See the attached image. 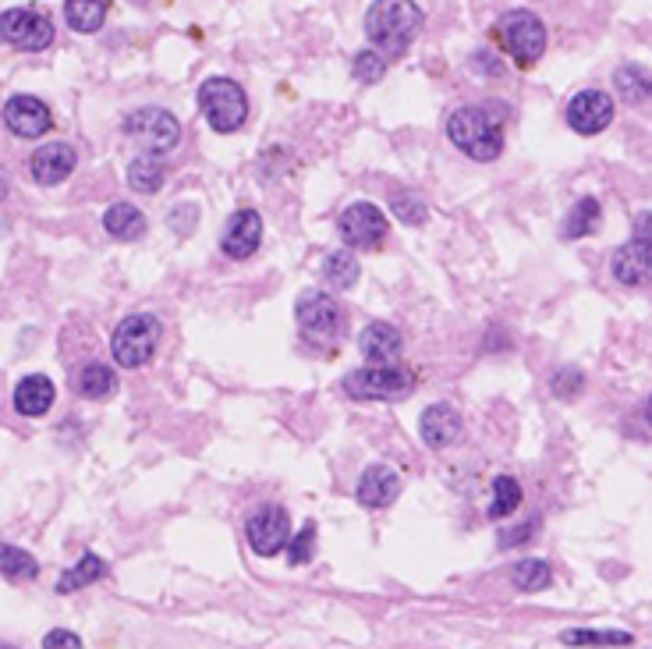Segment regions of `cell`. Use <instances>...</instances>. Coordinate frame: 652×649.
Here are the masks:
<instances>
[{"instance_id": "6da1fadb", "label": "cell", "mask_w": 652, "mask_h": 649, "mask_svg": "<svg viewBox=\"0 0 652 649\" xmlns=\"http://www.w3.org/2000/svg\"><path fill=\"white\" fill-rule=\"evenodd\" d=\"M422 29V8L416 0H376L365 14V36L390 57H401Z\"/></svg>"}, {"instance_id": "7a4b0ae2", "label": "cell", "mask_w": 652, "mask_h": 649, "mask_svg": "<svg viewBox=\"0 0 652 649\" xmlns=\"http://www.w3.org/2000/svg\"><path fill=\"white\" fill-rule=\"evenodd\" d=\"M447 135L454 146L472 156V161H479V164H493L497 156L504 153V132H500V124L493 121L486 110L479 107H461L451 114L447 121Z\"/></svg>"}, {"instance_id": "3957f363", "label": "cell", "mask_w": 652, "mask_h": 649, "mask_svg": "<svg viewBox=\"0 0 652 649\" xmlns=\"http://www.w3.org/2000/svg\"><path fill=\"white\" fill-rule=\"evenodd\" d=\"M199 110L202 118L210 121V129L217 132H237L248 118V100L245 89L234 82V78L213 75L199 86Z\"/></svg>"}, {"instance_id": "277c9868", "label": "cell", "mask_w": 652, "mask_h": 649, "mask_svg": "<svg viewBox=\"0 0 652 649\" xmlns=\"http://www.w3.org/2000/svg\"><path fill=\"white\" fill-rule=\"evenodd\" d=\"M156 344H161V320L150 312H132L114 327V338H110V352L114 362L124 370H139L153 359Z\"/></svg>"}, {"instance_id": "5b68a950", "label": "cell", "mask_w": 652, "mask_h": 649, "mask_svg": "<svg viewBox=\"0 0 652 649\" xmlns=\"http://www.w3.org/2000/svg\"><path fill=\"white\" fill-rule=\"evenodd\" d=\"M497 40L504 43V51L511 54L515 65L521 68H532L539 57L546 51V29L543 22L535 19L532 11H507L504 19L497 22Z\"/></svg>"}, {"instance_id": "8992f818", "label": "cell", "mask_w": 652, "mask_h": 649, "mask_svg": "<svg viewBox=\"0 0 652 649\" xmlns=\"http://www.w3.org/2000/svg\"><path fill=\"white\" fill-rule=\"evenodd\" d=\"M124 132H129L135 146H142L150 156H164L181 142V124L164 107L135 110V114H129V121H124Z\"/></svg>"}, {"instance_id": "52a82bcc", "label": "cell", "mask_w": 652, "mask_h": 649, "mask_svg": "<svg viewBox=\"0 0 652 649\" xmlns=\"http://www.w3.org/2000/svg\"><path fill=\"white\" fill-rule=\"evenodd\" d=\"M411 391V376L397 366H369L344 376V394L358 402H379V398H401Z\"/></svg>"}, {"instance_id": "ba28073f", "label": "cell", "mask_w": 652, "mask_h": 649, "mask_svg": "<svg viewBox=\"0 0 652 649\" xmlns=\"http://www.w3.org/2000/svg\"><path fill=\"white\" fill-rule=\"evenodd\" d=\"M0 29H4V40L11 46H19V51H29V54L46 51V46L54 43V22L43 8H11L4 11Z\"/></svg>"}, {"instance_id": "9c48e42d", "label": "cell", "mask_w": 652, "mask_h": 649, "mask_svg": "<svg viewBox=\"0 0 652 649\" xmlns=\"http://www.w3.org/2000/svg\"><path fill=\"white\" fill-rule=\"evenodd\" d=\"M295 320L312 344H327L341 334V309L323 292H306L295 306Z\"/></svg>"}, {"instance_id": "30bf717a", "label": "cell", "mask_w": 652, "mask_h": 649, "mask_svg": "<svg viewBox=\"0 0 652 649\" xmlns=\"http://www.w3.org/2000/svg\"><path fill=\"white\" fill-rule=\"evenodd\" d=\"M245 536H248V547L259 553V558H274L284 547L291 543V521H288V512L277 508V504H266L256 515L248 518L245 526Z\"/></svg>"}, {"instance_id": "8fae6325", "label": "cell", "mask_w": 652, "mask_h": 649, "mask_svg": "<svg viewBox=\"0 0 652 649\" xmlns=\"http://www.w3.org/2000/svg\"><path fill=\"white\" fill-rule=\"evenodd\" d=\"M341 239L352 249H379L387 239V217L373 202H352L341 213Z\"/></svg>"}, {"instance_id": "7c38bea8", "label": "cell", "mask_w": 652, "mask_h": 649, "mask_svg": "<svg viewBox=\"0 0 652 649\" xmlns=\"http://www.w3.org/2000/svg\"><path fill=\"white\" fill-rule=\"evenodd\" d=\"M614 121V100L603 89H582L567 103V124L578 135H599Z\"/></svg>"}, {"instance_id": "4fadbf2b", "label": "cell", "mask_w": 652, "mask_h": 649, "mask_svg": "<svg viewBox=\"0 0 652 649\" xmlns=\"http://www.w3.org/2000/svg\"><path fill=\"white\" fill-rule=\"evenodd\" d=\"M610 271L614 280L625 284V288H645V284H652V242L631 234V242L614 252Z\"/></svg>"}, {"instance_id": "5bb4252c", "label": "cell", "mask_w": 652, "mask_h": 649, "mask_svg": "<svg viewBox=\"0 0 652 649\" xmlns=\"http://www.w3.org/2000/svg\"><path fill=\"white\" fill-rule=\"evenodd\" d=\"M4 121L19 139H40L54 129L51 110H46V103L36 97H11L4 107Z\"/></svg>"}, {"instance_id": "9a60e30c", "label": "cell", "mask_w": 652, "mask_h": 649, "mask_svg": "<svg viewBox=\"0 0 652 649\" xmlns=\"http://www.w3.org/2000/svg\"><path fill=\"white\" fill-rule=\"evenodd\" d=\"M259 242H263V217L256 210H237L228 220L220 249H224L231 260H248L252 252L259 249Z\"/></svg>"}, {"instance_id": "2e32d148", "label": "cell", "mask_w": 652, "mask_h": 649, "mask_svg": "<svg viewBox=\"0 0 652 649\" xmlns=\"http://www.w3.org/2000/svg\"><path fill=\"white\" fill-rule=\"evenodd\" d=\"M422 440L433 451H443V448H451L461 440V433H465V422H461L457 416V408L447 405V402H436V405H429L426 408V416H422Z\"/></svg>"}, {"instance_id": "e0dca14e", "label": "cell", "mask_w": 652, "mask_h": 649, "mask_svg": "<svg viewBox=\"0 0 652 649\" xmlns=\"http://www.w3.org/2000/svg\"><path fill=\"white\" fill-rule=\"evenodd\" d=\"M75 164H78V156H75V150L68 146V142H51V146H43V150H36L33 153V178L40 182V185H60L65 178H71V170H75Z\"/></svg>"}, {"instance_id": "ac0fdd59", "label": "cell", "mask_w": 652, "mask_h": 649, "mask_svg": "<svg viewBox=\"0 0 652 649\" xmlns=\"http://www.w3.org/2000/svg\"><path fill=\"white\" fill-rule=\"evenodd\" d=\"M401 494V480H397V472L387 465H373L362 472L358 480V504L362 508H390Z\"/></svg>"}, {"instance_id": "d6986e66", "label": "cell", "mask_w": 652, "mask_h": 649, "mask_svg": "<svg viewBox=\"0 0 652 649\" xmlns=\"http://www.w3.org/2000/svg\"><path fill=\"white\" fill-rule=\"evenodd\" d=\"M401 334H397V327L384 323V320H373L369 327L362 330L358 348L362 355L373 362V366H390V362L401 355Z\"/></svg>"}, {"instance_id": "ffe728a7", "label": "cell", "mask_w": 652, "mask_h": 649, "mask_svg": "<svg viewBox=\"0 0 652 649\" xmlns=\"http://www.w3.org/2000/svg\"><path fill=\"white\" fill-rule=\"evenodd\" d=\"M54 405V384H51V376H43V373H33V376H25L19 387H14V408L22 411V416L29 419H40L46 416Z\"/></svg>"}, {"instance_id": "44dd1931", "label": "cell", "mask_w": 652, "mask_h": 649, "mask_svg": "<svg viewBox=\"0 0 652 649\" xmlns=\"http://www.w3.org/2000/svg\"><path fill=\"white\" fill-rule=\"evenodd\" d=\"M103 228H107L110 239L135 242V239L146 234V217H142V210H139V206H132V202H114L103 213Z\"/></svg>"}, {"instance_id": "7402d4cb", "label": "cell", "mask_w": 652, "mask_h": 649, "mask_svg": "<svg viewBox=\"0 0 652 649\" xmlns=\"http://www.w3.org/2000/svg\"><path fill=\"white\" fill-rule=\"evenodd\" d=\"M110 14V0H65V22L75 33H97Z\"/></svg>"}, {"instance_id": "603a6c76", "label": "cell", "mask_w": 652, "mask_h": 649, "mask_svg": "<svg viewBox=\"0 0 652 649\" xmlns=\"http://www.w3.org/2000/svg\"><path fill=\"white\" fill-rule=\"evenodd\" d=\"M599 220H603V210H599V202L593 196H585L578 199L575 206H571V213L564 220V228L561 234L567 242H575V239H585V234H593L599 228Z\"/></svg>"}, {"instance_id": "cb8c5ba5", "label": "cell", "mask_w": 652, "mask_h": 649, "mask_svg": "<svg viewBox=\"0 0 652 649\" xmlns=\"http://www.w3.org/2000/svg\"><path fill=\"white\" fill-rule=\"evenodd\" d=\"M614 89L620 92V100L645 103V100H652V75L639 65H625L614 72Z\"/></svg>"}, {"instance_id": "d4e9b609", "label": "cell", "mask_w": 652, "mask_h": 649, "mask_svg": "<svg viewBox=\"0 0 652 649\" xmlns=\"http://www.w3.org/2000/svg\"><path fill=\"white\" fill-rule=\"evenodd\" d=\"M164 178H167V167L161 156H139V161H132V167H129V185L135 193H146V196L161 193Z\"/></svg>"}, {"instance_id": "484cf974", "label": "cell", "mask_w": 652, "mask_h": 649, "mask_svg": "<svg viewBox=\"0 0 652 649\" xmlns=\"http://www.w3.org/2000/svg\"><path fill=\"white\" fill-rule=\"evenodd\" d=\"M103 575H107V564L97 558V553H82V558H78V564H71L68 572L60 575L57 593H78L82 585L97 582V579H103Z\"/></svg>"}, {"instance_id": "4316f807", "label": "cell", "mask_w": 652, "mask_h": 649, "mask_svg": "<svg viewBox=\"0 0 652 649\" xmlns=\"http://www.w3.org/2000/svg\"><path fill=\"white\" fill-rule=\"evenodd\" d=\"M511 582L518 585L521 593H539V590H546V585L553 582V572H550V564L546 561H539V558H524L511 568Z\"/></svg>"}, {"instance_id": "83f0119b", "label": "cell", "mask_w": 652, "mask_h": 649, "mask_svg": "<svg viewBox=\"0 0 652 649\" xmlns=\"http://www.w3.org/2000/svg\"><path fill=\"white\" fill-rule=\"evenodd\" d=\"M323 277L333 284V288H355L358 284V260L352 256V252H344V249H338V252H330V256L323 260Z\"/></svg>"}, {"instance_id": "f1b7e54d", "label": "cell", "mask_w": 652, "mask_h": 649, "mask_svg": "<svg viewBox=\"0 0 652 649\" xmlns=\"http://www.w3.org/2000/svg\"><path fill=\"white\" fill-rule=\"evenodd\" d=\"M521 504V483L511 476H497L493 480V504H489V518H511Z\"/></svg>"}, {"instance_id": "f546056e", "label": "cell", "mask_w": 652, "mask_h": 649, "mask_svg": "<svg viewBox=\"0 0 652 649\" xmlns=\"http://www.w3.org/2000/svg\"><path fill=\"white\" fill-rule=\"evenodd\" d=\"M564 646H631V631H596V628H571L561 636Z\"/></svg>"}, {"instance_id": "4dcf8cb0", "label": "cell", "mask_w": 652, "mask_h": 649, "mask_svg": "<svg viewBox=\"0 0 652 649\" xmlns=\"http://www.w3.org/2000/svg\"><path fill=\"white\" fill-rule=\"evenodd\" d=\"M114 373H110V366H103V362H92V366H86L82 373H78V394L82 398H107L110 391H114Z\"/></svg>"}, {"instance_id": "1f68e13d", "label": "cell", "mask_w": 652, "mask_h": 649, "mask_svg": "<svg viewBox=\"0 0 652 649\" xmlns=\"http://www.w3.org/2000/svg\"><path fill=\"white\" fill-rule=\"evenodd\" d=\"M0 568H4V579L8 582H29V579H36L40 575V564L29 558L25 550H19V547H4L0 550Z\"/></svg>"}, {"instance_id": "d6a6232c", "label": "cell", "mask_w": 652, "mask_h": 649, "mask_svg": "<svg viewBox=\"0 0 652 649\" xmlns=\"http://www.w3.org/2000/svg\"><path fill=\"white\" fill-rule=\"evenodd\" d=\"M550 391H553V398L575 402L578 394L585 391V373L578 366H561V370L550 376Z\"/></svg>"}, {"instance_id": "836d02e7", "label": "cell", "mask_w": 652, "mask_h": 649, "mask_svg": "<svg viewBox=\"0 0 652 649\" xmlns=\"http://www.w3.org/2000/svg\"><path fill=\"white\" fill-rule=\"evenodd\" d=\"M355 78L358 82H379L384 78V72H387V65H384V57H379L376 51H362V54H355Z\"/></svg>"}, {"instance_id": "e575fe53", "label": "cell", "mask_w": 652, "mask_h": 649, "mask_svg": "<svg viewBox=\"0 0 652 649\" xmlns=\"http://www.w3.org/2000/svg\"><path fill=\"white\" fill-rule=\"evenodd\" d=\"M312 550H316V526L309 521V526L301 529L295 540L288 543V561L291 564H309L312 561Z\"/></svg>"}, {"instance_id": "d590c367", "label": "cell", "mask_w": 652, "mask_h": 649, "mask_svg": "<svg viewBox=\"0 0 652 649\" xmlns=\"http://www.w3.org/2000/svg\"><path fill=\"white\" fill-rule=\"evenodd\" d=\"M390 210L397 213V217H401L405 220V224H422V220H426V202H419L416 196H408V193H401V196H394L390 199Z\"/></svg>"}, {"instance_id": "8d00e7d4", "label": "cell", "mask_w": 652, "mask_h": 649, "mask_svg": "<svg viewBox=\"0 0 652 649\" xmlns=\"http://www.w3.org/2000/svg\"><path fill=\"white\" fill-rule=\"evenodd\" d=\"M43 649H82V639L68 628H54V631H46Z\"/></svg>"}, {"instance_id": "74e56055", "label": "cell", "mask_w": 652, "mask_h": 649, "mask_svg": "<svg viewBox=\"0 0 652 649\" xmlns=\"http://www.w3.org/2000/svg\"><path fill=\"white\" fill-rule=\"evenodd\" d=\"M634 239H645V242H652V213H639L634 217Z\"/></svg>"}, {"instance_id": "f35d334b", "label": "cell", "mask_w": 652, "mask_h": 649, "mask_svg": "<svg viewBox=\"0 0 652 649\" xmlns=\"http://www.w3.org/2000/svg\"><path fill=\"white\" fill-rule=\"evenodd\" d=\"M170 220H178L174 228H178L181 234H188V224L196 220V210H192V206H178V213H170Z\"/></svg>"}, {"instance_id": "ab89813d", "label": "cell", "mask_w": 652, "mask_h": 649, "mask_svg": "<svg viewBox=\"0 0 652 649\" xmlns=\"http://www.w3.org/2000/svg\"><path fill=\"white\" fill-rule=\"evenodd\" d=\"M535 532V521H524V529H518V532H507V536H500V543L507 547V543H521V540H529V536Z\"/></svg>"}, {"instance_id": "60d3db41", "label": "cell", "mask_w": 652, "mask_h": 649, "mask_svg": "<svg viewBox=\"0 0 652 649\" xmlns=\"http://www.w3.org/2000/svg\"><path fill=\"white\" fill-rule=\"evenodd\" d=\"M645 422H649V426H652V398H649V402H645Z\"/></svg>"}, {"instance_id": "b9f144b4", "label": "cell", "mask_w": 652, "mask_h": 649, "mask_svg": "<svg viewBox=\"0 0 652 649\" xmlns=\"http://www.w3.org/2000/svg\"><path fill=\"white\" fill-rule=\"evenodd\" d=\"M132 4H150V0H132Z\"/></svg>"}]
</instances>
